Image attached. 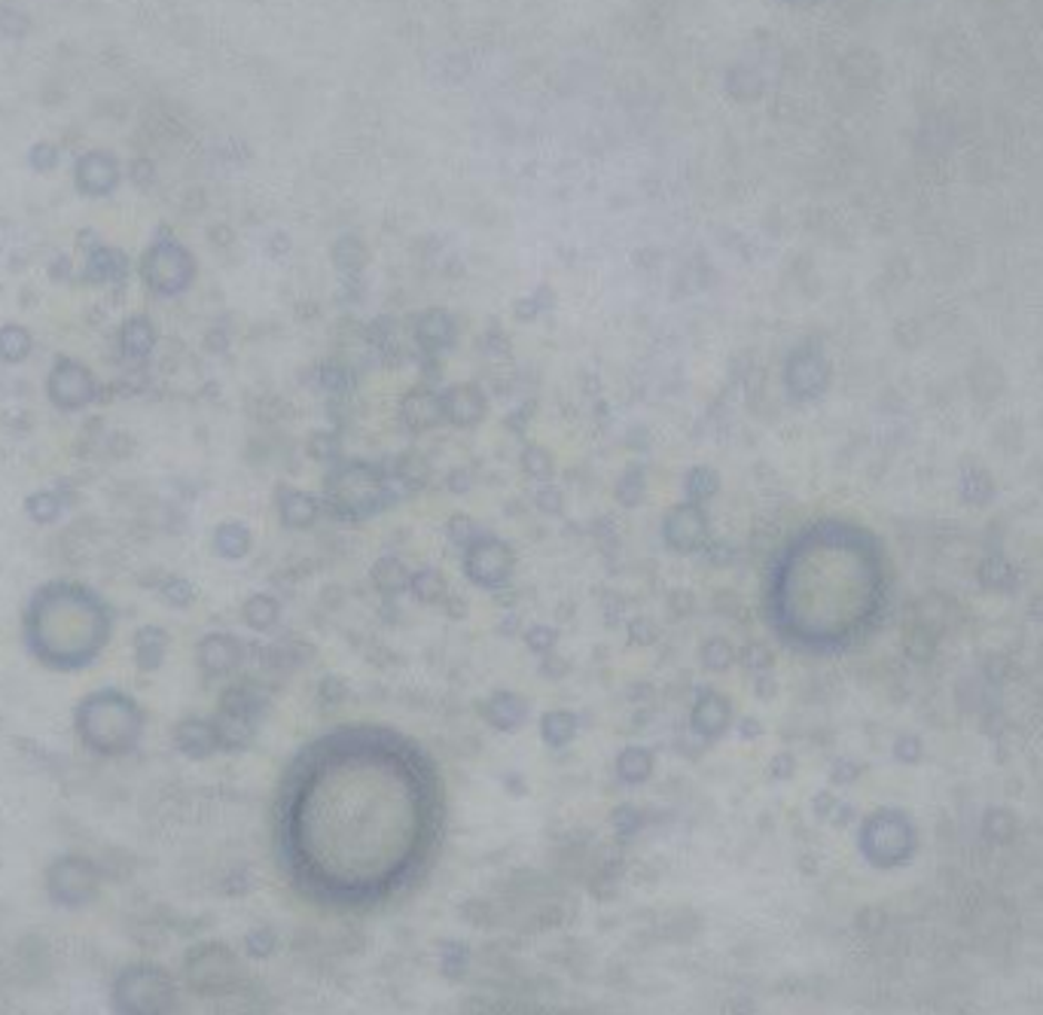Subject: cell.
Segmentation results:
<instances>
[{"instance_id": "cb8c5ba5", "label": "cell", "mask_w": 1043, "mask_h": 1015, "mask_svg": "<svg viewBox=\"0 0 1043 1015\" xmlns=\"http://www.w3.org/2000/svg\"><path fill=\"white\" fill-rule=\"evenodd\" d=\"M717 488H721V476L712 470V467H693L684 476V495L693 504H705V500H712L717 495Z\"/></svg>"}, {"instance_id": "f1b7e54d", "label": "cell", "mask_w": 1043, "mask_h": 1015, "mask_svg": "<svg viewBox=\"0 0 1043 1015\" xmlns=\"http://www.w3.org/2000/svg\"><path fill=\"white\" fill-rule=\"evenodd\" d=\"M159 595H162L171 607H178V610H183V607H190V604L196 601V589H192L190 579H183V577L162 579Z\"/></svg>"}, {"instance_id": "d4e9b609", "label": "cell", "mask_w": 1043, "mask_h": 1015, "mask_svg": "<svg viewBox=\"0 0 1043 1015\" xmlns=\"http://www.w3.org/2000/svg\"><path fill=\"white\" fill-rule=\"evenodd\" d=\"M699 659H702V668H705L708 674H724L733 668L735 649L726 638H708L705 644H702Z\"/></svg>"}, {"instance_id": "ba28073f", "label": "cell", "mask_w": 1043, "mask_h": 1015, "mask_svg": "<svg viewBox=\"0 0 1043 1015\" xmlns=\"http://www.w3.org/2000/svg\"><path fill=\"white\" fill-rule=\"evenodd\" d=\"M245 661V644L236 635L211 631L196 644V665L205 677H229Z\"/></svg>"}, {"instance_id": "83f0119b", "label": "cell", "mask_w": 1043, "mask_h": 1015, "mask_svg": "<svg viewBox=\"0 0 1043 1015\" xmlns=\"http://www.w3.org/2000/svg\"><path fill=\"white\" fill-rule=\"evenodd\" d=\"M644 495H647V476H644V470L632 467V470H626L623 476H619L617 500L623 504V507L626 509L638 507L640 500H644Z\"/></svg>"}, {"instance_id": "8992f818", "label": "cell", "mask_w": 1043, "mask_h": 1015, "mask_svg": "<svg viewBox=\"0 0 1043 1015\" xmlns=\"http://www.w3.org/2000/svg\"><path fill=\"white\" fill-rule=\"evenodd\" d=\"M513 549L498 537H476L474 544L464 549V574L479 589L498 591L513 577Z\"/></svg>"}, {"instance_id": "d6a6232c", "label": "cell", "mask_w": 1043, "mask_h": 1015, "mask_svg": "<svg viewBox=\"0 0 1043 1015\" xmlns=\"http://www.w3.org/2000/svg\"><path fill=\"white\" fill-rule=\"evenodd\" d=\"M122 272H126V260L110 253V260H101L96 269H92V278H96V281H117V278H122Z\"/></svg>"}, {"instance_id": "f546056e", "label": "cell", "mask_w": 1043, "mask_h": 1015, "mask_svg": "<svg viewBox=\"0 0 1043 1015\" xmlns=\"http://www.w3.org/2000/svg\"><path fill=\"white\" fill-rule=\"evenodd\" d=\"M522 470L528 472L532 479H549V476H553V458H549V451L540 449V446H532V449L522 451Z\"/></svg>"}, {"instance_id": "30bf717a", "label": "cell", "mask_w": 1043, "mask_h": 1015, "mask_svg": "<svg viewBox=\"0 0 1043 1015\" xmlns=\"http://www.w3.org/2000/svg\"><path fill=\"white\" fill-rule=\"evenodd\" d=\"M400 421H404L413 434L434 430V427L446 421V415H443V397L430 388H413L404 400H400Z\"/></svg>"}, {"instance_id": "2e32d148", "label": "cell", "mask_w": 1043, "mask_h": 1015, "mask_svg": "<svg viewBox=\"0 0 1043 1015\" xmlns=\"http://www.w3.org/2000/svg\"><path fill=\"white\" fill-rule=\"evenodd\" d=\"M525 717H528V705L516 693H495V696L488 698L486 720L495 729H500V733H516L525 723Z\"/></svg>"}, {"instance_id": "e575fe53", "label": "cell", "mask_w": 1043, "mask_h": 1015, "mask_svg": "<svg viewBox=\"0 0 1043 1015\" xmlns=\"http://www.w3.org/2000/svg\"><path fill=\"white\" fill-rule=\"evenodd\" d=\"M324 385H327V390H345L348 388V378H345L339 367H327L324 369Z\"/></svg>"}, {"instance_id": "4fadbf2b", "label": "cell", "mask_w": 1043, "mask_h": 1015, "mask_svg": "<svg viewBox=\"0 0 1043 1015\" xmlns=\"http://www.w3.org/2000/svg\"><path fill=\"white\" fill-rule=\"evenodd\" d=\"M156 327L153 320L143 318V315H131L122 327H119V355L131 360V364H138V360H147V357L153 355L156 348Z\"/></svg>"}, {"instance_id": "484cf974", "label": "cell", "mask_w": 1043, "mask_h": 1015, "mask_svg": "<svg viewBox=\"0 0 1043 1015\" xmlns=\"http://www.w3.org/2000/svg\"><path fill=\"white\" fill-rule=\"evenodd\" d=\"M372 579H376V586H379L381 591L394 595V591L409 589L413 574L406 570L404 561H397V558H381L379 565H376V570H372Z\"/></svg>"}, {"instance_id": "e0dca14e", "label": "cell", "mask_w": 1043, "mask_h": 1015, "mask_svg": "<svg viewBox=\"0 0 1043 1015\" xmlns=\"http://www.w3.org/2000/svg\"><path fill=\"white\" fill-rule=\"evenodd\" d=\"M168 653V635L166 628L159 626H143L135 635V661L141 671H159Z\"/></svg>"}, {"instance_id": "3957f363", "label": "cell", "mask_w": 1043, "mask_h": 1015, "mask_svg": "<svg viewBox=\"0 0 1043 1015\" xmlns=\"http://www.w3.org/2000/svg\"><path fill=\"white\" fill-rule=\"evenodd\" d=\"M391 485L394 482H388L369 464H348L342 470L332 472V507L342 509L345 516H351V519L372 516V513H379V509L391 504Z\"/></svg>"}, {"instance_id": "4dcf8cb0", "label": "cell", "mask_w": 1043, "mask_h": 1015, "mask_svg": "<svg viewBox=\"0 0 1043 1015\" xmlns=\"http://www.w3.org/2000/svg\"><path fill=\"white\" fill-rule=\"evenodd\" d=\"M525 644L537 656H553V649L558 644V631L553 626H532L525 631Z\"/></svg>"}, {"instance_id": "603a6c76", "label": "cell", "mask_w": 1043, "mask_h": 1015, "mask_svg": "<svg viewBox=\"0 0 1043 1015\" xmlns=\"http://www.w3.org/2000/svg\"><path fill=\"white\" fill-rule=\"evenodd\" d=\"M64 509H68V500L61 491H37L24 500V513H28V519L37 521V525H52V521H59L64 516Z\"/></svg>"}, {"instance_id": "277c9868", "label": "cell", "mask_w": 1043, "mask_h": 1015, "mask_svg": "<svg viewBox=\"0 0 1043 1015\" xmlns=\"http://www.w3.org/2000/svg\"><path fill=\"white\" fill-rule=\"evenodd\" d=\"M141 275L156 296H180L196 278V260L178 241H156L143 257Z\"/></svg>"}, {"instance_id": "52a82bcc", "label": "cell", "mask_w": 1043, "mask_h": 1015, "mask_svg": "<svg viewBox=\"0 0 1043 1015\" xmlns=\"http://www.w3.org/2000/svg\"><path fill=\"white\" fill-rule=\"evenodd\" d=\"M663 537L675 553H696L708 540V516L702 504L693 500L677 504L663 519Z\"/></svg>"}, {"instance_id": "ac0fdd59", "label": "cell", "mask_w": 1043, "mask_h": 1015, "mask_svg": "<svg viewBox=\"0 0 1043 1015\" xmlns=\"http://www.w3.org/2000/svg\"><path fill=\"white\" fill-rule=\"evenodd\" d=\"M250 546H254V537H250V528L245 521H224V525H217V531H213V553L226 558V561H241V558H248Z\"/></svg>"}, {"instance_id": "4316f807", "label": "cell", "mask_w": 1043, "mask_h": 1015, "mask_svg": "<svg viewBox=\"0 0 1043 1015\" xmlns=\"http://www.w3.org/2000/svg\"><path fill=\"white\" fill-rule=\"evenodd\" d=\"M409 591L416 595V601L437 604L446 598V579L439 577L437 570L425 567V570H416V574H413V579H409Z\"/></svg>"}, {"instance_id": "5bb4252c", "label": "cell", "mask_w": 1043, "mask_h": 1015, "mask_svg": "<svg viewBox=\"0 0 1043 1015\" xmlns=\"http://www.w3.org/2000/svg\"><path fill=\"white\" fill-rule=\"evenodd\" d=\"M455 318H451L449 311H443V308H434V311H425L421 318L416 320V339L418 345L425 348L427 355H439V351H446L451 342H455Z\"/></svg>"}, {"instance_id": "44dd1931", "label": "cell", "mask_w": 1043, "mask_h": 1015, "mask_svg": "<svg viewBox=\"0 0 1043 1015\" xmlns=\"http://www.w3.org/2000/svg\"><path fill=\"white\" fill-rule=\"evenodd\" d=\"M653 754L647 747H640V744H632L626 747L623 754L617 756V778L623 784H644V780H650L653 775Z\"/></svg>"}, {"instance_id": "8fae6325", "label": "cell", "mask_w": 1043, "mask_h": 1015, "mask_svg": "<svg viewBox=\"0 0 1043 1015\" xmlns=\"http://www.w3.org/2000/svg\"><path fill=\"white\" fill-rule=\"evenodd\" d=\"M729 723H733V708H729V698L721 693H702L689 714V726L702 738H721L729 729Z\"/></svg>"}, {"instance_id": "6da1fadb", "label": "cell", "mask_w": 1043, "mask_h": 1015, "mask_svg": "<svg viewBox=\"0 0 1043 1015\" xmlns=\"http://www.w3.org/2000/svg\"><path fill=\"white\" fill-rule=\"evenodd\" d=\"M113 610L96 589L56 579L31 595L22 616L28 653L52 671H80L105 653Z\"/></svg>"}, {"instance_id": "7c38bea8", "label": "cell", "mask_w": 1043, "mask_h": 1015, "mask_svg": "<svg viewBox=\"0 0 1043 1015\" xmlns=\"http://www.w3.org/2000/svg\"><path fill=\"white\" fill-rule=\"evenodd\" d=\"M175 744L180 747V754L196 756V759L224 750V747H220L217 723L202 720V717H190V720L178 723V729H175Z\"/></svg>"}, {"instance_id": "1f68e13d", "label": "cell", "mask_w": 1043, "mask_h": 1015, "mask_svg": "<svg viewBox=\"0 0 1043 1015\" xmlns=\"http://www.w3.org/2000/svg\"><path fill=\"white\" fill-rule=\"evenodd\" d=\"M311 458H318V461H336L339 455H342V442L336 434H315L309 442Z\"/></svg>"}, {"instance_id": "ffe728a7", "label": "cell", "mask_w": 1043, "mask_h": 1015, "mask_svg": "<svg viewBox=\"0 0 1043 1015\" xmlns=\"http://www.w3.org/2000/svg\"><path fill=\"white\" fill-rule=\"evenodd\" d=\"M577 729H580V720L570 710H549L540 720V738L546 747H556V750L568 747L577 738Z\"/></svg>"}, {"instance_id": "9a60e30c", "label": "cell", "mask_w": 1043, "mask_h": 1015, "mask_svg": "<svg viewBox=\"0 0 1043 1015\" xmlns=\"http://www.w3.org/2000/svg\"><path fill=\"white\" fill-rule=\"evenodd\" d=\"M278 516L290 531H306L320 519V500L309 491H294L287 488L278 495Z\"/></svg>"}, {"instance_id": "836d02e7", "label": "cell", "mask_w": 1043, "mask_h": 1015, "mask_svg": "<svg viewBox=\"0 0 1043 1015\" xmlns=\"http://www.w3.org/2000/svg\"><path fill=\"white\" fill-rule=\"evenodd\" d=\"M446 531H449V537L451 540H455V544H461L464 549H467V546L474 544L476 537H474V525H470V521L467 519H461V516H458V519H451L449 521V528H446Z\"/></svg>"}, {"instance_id": "d6986e66", "label": "cell", "mask_w": 1043, "mask_h": 1015, "mask_svg": "<svg viewBox=\"0 0 1043 1015\" xmlns=\"http://www.w3.org/2000/svg\"><path fill=\"white\" fill-rule=\"evenodd\" d=\"M241 619H245V626L254 628V631H272L278 626V619H281V604L272 595H266V591H257V595H250L245 607H241Z\"/></svg>"}, {"instance_id": "7a4b0ae2", "label": "cell", "mask_w": 1043, "mask_h": 1015, "mask_svg": "<svg viewBox=\"0 0 1043 1015\" xmlns=\"http://www.w3.org/2000/svg\"><path fill=\"white\" fill-rule=\"evenodd\" d=\"M143 723L147 717L141 705L117 686L89 693L73 714V729L80 742L98 756L131 754L141 742Z\"/></svg>"}, {"instance_id": "9c48e42d", "label": "cell", "mask_w": 1043, "mask_h": 1015, "mask_svg": "<svg viewBox=\"0 0 1043 1015\" xmlns=\"http://www.w3.org/2000/svg\"><path fill=\"white\" fill-rule=\"evenodd\" d=\"M443 397V415H446V421L455 427H476L488 412V397L483 394L479 385H451L446 394H439Z\"/></svg>"}, {"instance_id": "7402d4cb", "label": "cell", "mask_w": 1043, "mask_h": 1015, "mask_svg": "<svg viewBox=\"0 0 1043 1015\" xmlns=\"http://www.w3.org/2000/svg\"><path fill=\"white\" fill-rule=\"evenodd\" d=\"M34 351V339H31V330H24L19 324H3L0 327V360L3 364H22L28 360Z\"/></svg>"}, {"instance_id": "5b68a950", "label": "cell", "mask_w": 1043, "mask_h": 1015, "mask_svg": "<svg viewBox=\"0 0 1043 1015\" xmlns=\"http://www.w3.org/2000/svg\"><path fill=\"white\" fill-rule=\"evenodd\" d=\"M98 397V378L92 369L71 360V357H59L47 376V400L59 409V412H83L89 409Z\"/></svg>"}]
</instances>
